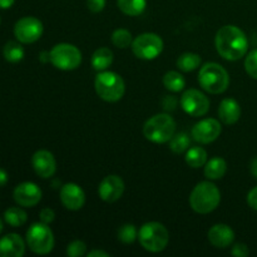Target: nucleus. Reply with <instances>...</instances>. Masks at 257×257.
Instances as JSON below:
<instances>
[{
  "label": "nucleus",
  "instance_id": "obj_13",
  "mask_svg": "<svg viewBox=\"0 0 257 257\" xmlns=\"http://www.w3.org/2000/svg\"><path fill=\"white\" fill-rule=\"evenodd\" d=\"M124 192V182L117 175H109L103 178L98 187L100 200L107 203H113L119 200Z\"/></svg>",
  "mask_w": 257,
  "mask_h": 257
},
{
  "label": "nucleus",
  "instance_id": "obj_43",
  "mask_svg": "<svg viewBox=\"0 0 257 257\" xmlns=\"http://www.w3.org/2000/svg\"><path fill=\"white\" fill-rule=\"evenodd\" d=\"M2 231H3V221L0 220V233H2Z\"/></svg>",
  "mask_w": 257,
  "mask_h": 257
},
{
  "label": "nucleus",
  "instance_id": "obj_35",
  "mask_svg": "<svg viewBox=\"0 0 257 257\" xmlns=\"http://www.w3.org/2000/svg\"><path fill=\"white\" fill-rule=\"evenodd\" d=\"M87 7L92 13H100L105 8V0H87Z\"/></svg>",
  "mask_w": 257,
  "mask_h": 257
},
{
  "label": "nucleus",
  "instance_id": "obj_40",
  "mask_svg": "<svg viewBox=\"0 0 257 257\" xmlns=\"http://www.w3.org/2000/svg\"><path fill=\"white\" fill-rule=\"evenodd\" d=\"M14 3L15 0H0V9H9Z\"/></svg>",
  "mask_w": 257,
  "mask_h": 257
},
{
  "label": "nucleus",
  "instance_id": "obj_29",
  "mask_svg": "<svg viewBox=\"0 0 257 257\" xmlns=\"http://www.w3.org/2000/svg\"><path fill=\"white\" fill-rule=\"evenodd\" d=\"M112 43L114 47L119 48V49H127V48L132 47L133 38L130 30L127 29H115L112 34Z\"/></svg>",
  "mask_w": 257,
  "mask_h": 257
},
{
  "label": "nucleus",
  "instance_id": "obj_34",
  "mask_svg": "<svg viewBox=\"0 0 257 257\" xmlns=\"http://www.w3.org/2000/svg\"><path fill=\"white\" fill-rule=\"evenodd\" d=\"M39 217H40V221H42V222L49 225V223H52L55 218L54 210H52V208H49V207L43 208L39 213Z\"/></svg>",
  "mask_w": 257,
  "mask_h": 257
},
{
  "label": "nucleus",
  "instance_id": "obj_22",
  "mask_svg": "<svg viewBox=\"0 0 257 257\" xmlns=\"http://www.w3.org/2000/svg\"><path fill=\"white\" fill-rule=\"evenodd\" d=\"M120 12L130 17H138L147 7V0H117Z\"/></svg>",
  "mask_w": 257,
  "mask_h": 257
},
{
  "label": "nucleus",
  "instance_id": "obj_32",
  "mask_svg": "<svg viewBox=\"0 0 257 257\" xmlns=\"http://www.w3.org/2000/svg\"><path fill=\"white\" fill-rule=\"evenodd\" d=\"M87 253V245L80 240H74L67 246V255L70 257H80Z\"/></svg>",
  "mask_w": 257,
  "mask_h": 257
},
{
  "label": "nucleus",
  "instance_id": "obj_27",
  "mask_svg": "<svg viewBox=\"0 0 257 257\" xmlns=\"http://www.w3.org/2000/svg\"><path fill=\"white\" fill-rule=\"evenodd\" d=\"M4 220L8 225L13 227H20L27 222L28 215L23 208L10 207L4 212Z\"/></svg>",
  "mask_w": 257,
  "mask_h": 257
},
{
  "label": "nucleus",
  "instance_id": "obj_38",
  "mask_svg": "<svg viewBox=\"0 0 257 257\" xmlns=\"http://www.w3.org/2000/svg\"><path fill=\"white\" fill-rule=\"evenodd\" d=\"M87 256L88 257H109L110 255L108 252H105V251L93 250V251H90V252H88Z\"/></svg>",
  "mask_w": 257,
  "mask_h": 257
},
{
  "label": "nucleus",
  "instance_id": "obj_18",
  "mask_svg": "<svg viewBox=\"0 0 257 257\" xmlns=\"http://www.w3.org/2000/svg\"><path fill=\"white\" fill-rule=\"evenodd\" d=\"M24 252V240L18 233H9L0 240V257H22Z\"/></svg>",
  "mask_w": 257,
  "mask_h": 257
},
{
  "label": "nucleus",
  "instance_id": "obj_15",
  "mask_svg": "<svg viewBox=\"0 0 257 257\" xmlns=\"http://www.w3.org/2000/svg\"><path fill=\"white\" fill-rule=\"evenodd\" d=\"M60 201L69 211H79L85 203V193L77 183H65L60 187Z\"/></svg>",
  "mask_w": 257,
  "mask_h": 257
},
{
  "label": "nucleus",
  "instance_id": "obj_2",
  "mask_svg": "<svg viewBox=\"0 0 257 257\" xmlns=\"http://www.w3.org/2000/svg\"><path fill=\"white\" fill-rule=\"evenodd\" d=\"M221 202V192L215 183L203 181L197 183L190 195V205L195 212L207 215L213 212Z\"/></svg>",
  "mask_w": 257,
  "mask_h": 257
},
{
  "label": "nucleus",
  "instance_id": "obj_23",
  "mask_svg": "<svg viewBox=\"0 0 257 257\" xmlns=\"http://www.w3.org/2000/svg\"><path fill=\"white\" fill-rule=\"evenodd\" d=\"M186 163H187L190 167L192 168H200V167H203V166L206 165V162H207V152H206V150H203L202 147H198V146H196V147H192V148H188L187 151H186Z\"/></svg>",
  "mask_w": 257,
  "mask_h": 257
},
{
  "label": "nucleus",
  "instance_id": "obj_24",
  "mask_svg": "<svg viewBox=\"0 0 257 257\" xmlns=\"http://www.w3.org/2000/svg\"><path fill=\"white\" fill-rule=\"evenodd\" d=\"M163 85L170 92L178 93L185 89L186 79L183 78V75L181 73L176 72V70H170L163 77Z\"/></svg>",
  "mask_w": 257,
  "mask_h": 257
},
{
  "label": "nucleus",
  "instance_id": "obj_37",
  "mask_svg": "<svg viewBox=\"0 0 257 257\" xmlns=\"http://www.w3.org/2000/svg\"><path fill=\"white\" fill-rule=\"evenodd\" d=\"M247 203L252 210L257 211V186L247 193Z\"/></svg>",
  "mask_w": 257,
  "mask_h": 257
},
{
  "label": "nucleus",
  "instance_id": "obj_9",
  "mask_svg": "<svg viewBox=\"0 0 257 257\" xmlns=\"http://www.w3.org/2000/svg\"><path fill=\"white\" fill-rule=\"evenodd\" d=\"M132 52L137 58L143 60H153L162 53L163 40L155 33H143L132 43Z\"/></svg>",
  "mask_w": 257,
  "mask_h": 257
},
{
  "label": "nucleus",
  "instance_id": "obj_6",
  "mask_svg": "<svg viewBox=\"0 0 257 257\" xmlns=\"http://www.w3.org/2000/svg\"><path fill=\"white\" fill-rule=\"evenodd\" d=\"M138 240L141 246L150 252H161L170 242L168 230L160 222H147L138 231Z\"/></svg>",
  "mask_w": 257,
  "mask_h": 257
},
{
  "label": "nucleus",
  "instance_id": "obj_4",
  "mask_svg": "<svg viewBox=\"0 0 257 257\" xmlns=\"http://www.w3.org/2000/svg\"><path fill=\"white\" fill-rule=\"evenodd\" d=\"M176 133V122L167 113H160L151 117L143 125L146 140L156 145L170 142Z\"/></svg>",
  "mask_w": 257,
  "mask_h": 257
},
{
  "label": "nucleus",
  "instance_id": "obj_36",
  "mask_svg": "<svg viewBox=\"0 0 257 257\" xmlns=\"http://www.w3.org/2000/svg\"><path fill=\"white\" fill-rule=\"evenodd\" d=\"M162 105L165 110H173L177 105V99L172 95H166L162 100Z\"/></svg>",
  "mask_w": 257,
  "mask_h": 257
},
{
  "label": "nucleus",
  "instance_id": "obj_33",
  "mask_svg": "<svg viewBox=\"0 0 257 257\" xmlns=\"http://www.w3.org/2000/svg\"><path fill=\"white\" fill-rule=\"evenodd\" d=\"M231 253L236 257H246L250 255V251H248V247L246 243L238 242L233 246L232 250H231Z\"/></svg>",
  "mask_w": 257,
  "mask_h": 257
},
{
  "label": "nucleus",
  "instance_id": "obj_7",
  "mask_svg": "<svg viewBox=\"0 0 257 257\" xmlns=\"http://www.w3.org/2000/svg\"><path fill=\"white\" fill-rule=\"evenodd\" d=\"M54 235L44 222L33 223L27 231V243L30 251L37 255H47L54 248Z\"/></svg>",
  "mask_w": 257,
  "mask_h": 257
},
{
  "label": "nucleus",
  "instance_id": "obj_8",
  "mask_svg": "<svg viewBox=\"0 0 257 257\" xmlns=\"http://www.w3.org/2000/svg\"><path fill=\"white\" fill-rule=\"evenodd\" d=\"M50 63L59 70H74L82 63V53L75 45L60 43L50 50Z\"/></svg>",
  "mask_w": 257,
  "mask_h": 257
},
{
  "label": "nucleus",
  "instance_id": "obj_30",
  "mask_svg": "<svg viewBox=\"0 0 257 257\" xmlns=\"http://www.w3.org/2000/svg\"><path fill=\"white\" fill-rule=\"evenodd\" d=\"M138 238V230L136 228L135 225L132 223H125L122 227H119L118 230V240L120 242L125 243V245H130L133 243Z\"/></svg>",
  "mask_w": 257,
  "mask_h": 257
},
{
  "label": "nucleus",
  "instance_id": "obj_5",
  "mask_svg": "<svg viewBox=\"0 0 257 257\" xmlns=\"http://www.w3.org/2000/svg\"><path fill=\"white\" fill-rule=\"evenodd\" d=\"M94 88L98 97L104 102L115 103L124 95L125 84L119 74L109 70L98 72L94 80Z\"/></svg>",
  "mask_w": 257,
  "mask_h": 257
},
{
  "label": "nucleus",
  "instance_id": "obj_25",
  "mask_svg": "<svg viewBox=\"0 0 257 257\" xmlns=\"http://www.w3.org/2000/svg\"><path fill=\"white\" fill-rule=\"evenodd\" d=\"M201 57L196 53H183L178 57L177 59V68L182 72L188 73V72H193L195 69H197L198 67L201 65Z\"/></svg>",
  "mask_w": 257,
  "mask_h": 257
},
{
  "label": "nucleus",
  "instance_id": "obj_28",
  "mask_svg": "<svg viewBox=\"0 0 257 257\" xmlns=\"http://www.w3.org/2000/svg\"><path fill=\"white\" fill-rule=\"evenodd\" d=\"M170 150L176 155L186 152L190 148L191 138L186 132H178L173 135V137L170 140Z\"/></svg>",
  "mask_w": 257,
  "mask_h": 257
},
{
  "label": "nucleus",
  "instance_id": "obj_26",
  "mask_svg": "<svg viewBox=\"0 0 257 257\" xmlns=\"http://www.w3.org/2000/svg\"><path fill=\"white\" fill-rule=\"evenodd\" d=\"M3 55H4L5 59L10 63H18L20 60H23L24 58L25 52H24V48L22 47L20 42H8L7 44L4 45L3 48Z\"/></svg>",
  "mask_w": 257,
  "mask_h": 257
},
{
  "label": "nucleus",
  "instance_id": "obj_12",
  "mask_svg": "<svg viewBox=\"0 0 257 257\" xmlns=\"http://www.w3.org/2000/svg\"><path fill=\"white\" fill-rule=\"evenodd\" d=\"M221 132H222V127H221L220 120L215 118H206L193 125L191 136L196 142L201 145H208V143L215 142L220 137Z\"/></svg>",
  "mask_w": 257,
  "mask_h": 257
},
{
  "label": "nucleus",
  "instance_id": "obj_41",
  "mask_svg": "<svg viewBox=\"0 0 257 257\" xmlns=\"http://www.w3.org/2000/svg\"><path fill=\"white\" fill-rule=\"evenodd\" d=\"M7 182H8V173L5 172L4 170L0 168V187L7 185Z\"/></svg>",
  "mask_w": 257,
  "mask_h": 257
},
{
  "label": "nucleus",
  "instance_id": "obj_16",
  "mask_svg": "<svg viewBox=\"0 0 257 257\" xmlns=\"http://www.w3.org/2000/svg\"><path fill=\"white\" fill-rule=\"evenodd\" d=\"M32 166L35 173L44 180L53 177L57 172V161L53 153L47 150L37 151L33 155Z\"/></svg>",
  "mask_w": 257,
  "mask_h": 257
},
{
  "label": "nucleus",
  "instance_id": "obj_3",
  "mask_svg": "<svg viewBox=\"0 0 257 257\" xmlns=\"http://www.w3.org/2000/svg\"><path fill=\"white\" fill-rule=\"evenodd\" d=\"M198 83L210 94H221L230 85V75L221 64L215 62L206 63L198 73Z\"/></svg>",
  "mask_w": 257,
  "mask_h": 257
},
{
  "label": "nucleus",
  "instance_id": "obj_17",
  "mask_svg": "<svg viewBox=\"0 0 257 257\" xmlns=\"http://www.w3.org/2000/svg\"><path fill=\"white\" fill-rule=\"evenodd\" d=\"M208 241L216 248H227L235 241V232L225 223L213 225L208 231Z\"/></svg>",
  "mask_w": 257,
  "mask_h": 257
},
{
  "label": "nucleus",
  "instance_id": "obj_31",
  "mask_svg": "<svg viewBox=\"0 0 257 257\" xmlns=\"http://www.w3.org/2000/svg\"><path fill=\"white\" fill-rule=\"evenodd\" d=\"M245 70L251 78L257 79V49L251 50L245 59Z\"/></svg>",
  "mask_w": 257,
  "mask_h": 257
},
{
  "label": "nucleus",
  "instance_id": "obj_11",
  "mask_svg": "<svg viewBox=\"0 0 257 257\" xmlns=\"http://www.w3.org/2000/svg\"><path fill=\"white\" fill-rule=\"evenodd\" d=\"M43 30V23L38 18L24 17L15 24L14 35L23 44H32L40 39Z\"/></svg>",
  "mask_w": 257,
  "mask_h": 257
},
{
  "label": "nucleus",
  "instance_id": "obj_19",
  "mask_svg": "<svg viewBox=\"0 0 257 257\" xmlns=\"http://www.w3.org/2000/svg\"><path fill=\"white\" fill-rule=\"evenodd\" d=\"M218 117L226 125H232L238 122L241 117L240 103L233 98H225L218 107Z\"/></svg>",
  "mask_w": 257,
  "mask_h": 257
},
{
  "label": "nucleus",
  "instance_id": "obj_14",
  "mask_svg": "<svg viewBox=\"0 0 257 257\" xmlns=\"http://www.w3.org/2000/svg\"><path fill=\"white\" fill-rule=\"evenodd\" d=\"M42 190L33 182H23L15 187L14 200L22 207H34L42 200Z\"/></svg>",
  "mask_w": 257,
  "mask_h": 257
},
{
  "label": "nucleus",
  "instance_id": "obj_39",
  "mask_svg": "<svg viewBox=\"0 0 257 257\" xmlns=\"http://www.w3.org/2000/svg\"><path fill=\"white\" fill-rule=\"evenodd\" d=\"M250 171H251V175L255 177V180H257V157H253L252 160H251Z\"/></svg>",
  "mask_w": 257,
  "mask_h": 257
},
{
  "label": "nucleus",
  "instance_id": "obj_1",
  "mask_svg": "<svg viewBox=\"0 0 257 257\" xmlns=\"http://www.w3.org/2000/svg\"><path fill=\"white\" fill-rule=\"evenodd\" d=\"M215 47L223 59L235 62L247 54L248 39L236 25H223L216 33Z\"/></svg>",
  "mask_w": 257,
  "mask_h": 257
},
{
  "label": "nucleus",
  "instance_id": "obj_10",
  "mask_svg": "<svg viewBox=\"0 0 257 257\" xmlns=\"http://www.w3.org/2000/svg\"><path fill=\"white\" fill-rule=\"evenodd\" d=\"M182 109L191 117H203L210 109V99L198 89H187L180 100Z\"/></svg>",
  "mask_w": 257,
  "mask_h": 257
},
{
  "label": "nucleus",
  "instance_id": "obj_21",
  "mask_svg": "<svg viewBox=\"0 0 257 257\" xmlns=\"http://www.w3.org/2000/svg\"><path fill=\"white\" fill-rule=\"evenodd\" d=\"M227 172V162L222 157H213L205 165V176L210 181L221 180Z\"/></svg>",
  "mask_w": 257,
  "mask_h": 257
},
{
  "label": "nucleus",
  "instance_id": "obj_42",
  "mask_svg": "<svg viewBox=\"0 0 257 257\" xmlns=\"http://www.w3.org/2000/svg\"><path fill=\"white\" fill-rule=\"evenodd\" d=\"M39 60H40V62H43V63L50 62V52H42V53H40Z\"/></svg>",
  "mask_w": 257,
  "mask_h": 257
},
{
  "label": "nucleus",
  "instance_id": "obj_20",
  "mask_svg": "<svg viewBox=\"0 0 257 257\" xmlns=\"http://www.w3.org/2000/svg\"><path fill=\"white\" fill-rule=\"evenodd\" d=\"M113 63V52L107 47L98 48L90 58V64L97 72L107 70Z\"/></svg>",
  "mask_w": 257,
  "mask_h": 257
}]
</instances>
